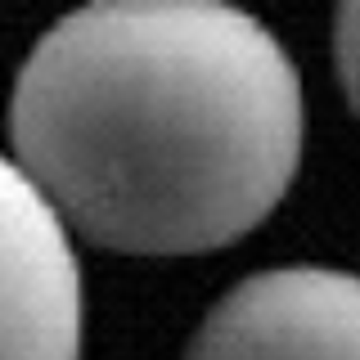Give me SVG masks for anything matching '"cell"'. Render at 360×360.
<instances>
[{
    "instance_id": "cell-3",
    "label": "cell",
    "mask_w": 360,
    "mask_h": 360,
    "mask_svg": "<svg viewBox=\"0 0 360 360\" xmlns=\"http://www.w3.org/2000/svg\"><path fill=\"white\" fill-rule=\"evenodd\" d=\"M82 356V266L63 221L0 158V360Z\"/></svg>"
},
{
    "instance_id": "cell-1",
    "label": "cell",
    "mask_w": 360,
    "mask_h": 360,
    "mask_svg": "<svg viewBox=\"0 0 360 360\" xmlns=\"http://www.w3.org/2000/svg\"><path fill=\"white\" fill-rule=\"evenodd\" d=\"M14 167L82 239L185 257L257 230L302 158V82L243 9L90 5L27 54L9 108Z\"/></svg>"
},
{
    "instance_id": "cell-4",
    "label": "cell",
    "mask_w": 360,
    "mask_h": 360,
    "mask_svg": "<svg viewBox=\"0 0 360 360\" xmlns=\"http://www.w3.org/2000/svg\"><path fill=\"white\" fill-rule=\"evenodd\" d=\"M333 59H338L342 90H347V99H352V108L360 117V0L342 5L333 18Z\"/></svg>"
},
{
    "instance_id": "cell-2",
    "label": "cell",
    "mask_w": 360,
    "mask_h": 360,
    "mask_svg": "<svg viewBox=\"0 0 360 360\" xmlns=\"http://www.w3.org/2000/svg\"><path fill=\"white\" fill-rule=\"evenodd\" d=\"M185 360H360V279L284 266L234 284Z\"/></svg>"
}]
</instances>
